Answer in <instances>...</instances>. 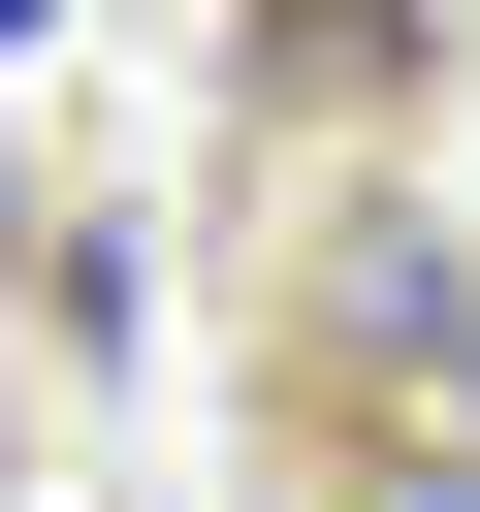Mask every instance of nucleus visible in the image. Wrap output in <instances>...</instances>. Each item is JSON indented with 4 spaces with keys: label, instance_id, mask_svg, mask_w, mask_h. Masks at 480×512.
I'll list each match as a JSON object with an SVG mask.
<instances>
[{
    "label": "nucleus",
    "instance_id": "nucleus-3",
    "mask_svg": "<svg viewBox=\"0 0 480 512\" xmlns=\"http://www.w3.org/2000/svg\"><path fill=\"white\" fill-rule=\"evenodd\" d=\"M32 32H64V0H0V64H32Z\"/></svg>",
    "mask_w": 480,
    "mask_h": 512
},
{
    "label": "nucleus",
    "instance_id": "nucleus-1",
    "mask_svg": "<svg viewBox=\"0 0 480 512\" xmlns=\"http://www.w3.org/2000/svg\"><path fill=\"white\" fill-rule=\"evenodd\" d=\"M288 352H320L352 416H480V256L352 160V192H288Z\"/></svg>",
    "mask_w": 480,
    "mask_h": 512
},
{
    "label": "nucleus",
    "instance_id": "nucleus-2",
    "mask_svg": "<svg viewBox=\"0 0 480 512\" xmlns=\"http://www.w3.org/2000/svg\"><path fill=\"white\" fill-rule=\"evenodd\" d=\"M320 512H480V416H352V480Z\"/></svg>",
    "mask_w": 480,
    "mask_h": 512
}]
</instances>
